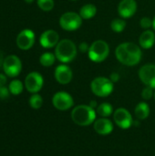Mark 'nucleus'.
<instances>
[{"instance_id":"obj_1","label":"nucleus","mask_w":155,"mask_h":156,"mask_svg":"<svg viewBox=\"0 0 155 156\" xmlns=\"http://www.w3.org/2000/svg\"><path fill=\"white\" fill-rule=\"evenodd\" d=\"M115 56L122 64L132 67L141 61L143 52L139 45L132 42H124L116 48Z\"/></svg>"},{"instance_id":"obj_2","label":"nucleus","mask_w":155,"mask_h":156,"mask_svg":"<svg viewBox=\"0 0 155 156\" xmlns=\"http://www.w3.org/2000/svg\"><path fill=\"white\" fill-rule=\"evenodd\" d=\"M78 54V48L70 39L59 40L55 48V56L57 59L64 64L69 63L75 59Z\"/></svg>"},{"instance_id":"obj_3","label":"nucleus","mask_w":155,"mask_h":156,"mask_svg":"<svg viewBox=\"0 0 155 156\" xmlns=\"http://www.w3.org/2000/svg\"><path fill=\"white\" fill-rule=\"evenodd\" d=\"M71 119L79 126H89L95 122L96 111L90 105H78L71 112Z\"/></svg>"},{"instance_id":"obj_4","label":"nucleus","mask_w":155,"mask_h":156,"mask_svg":"<svg viewBox=\"0 0 155 156\" xmlns=\"http://www.w3.org/2000/svg\"><path fill=\"white\" fill-rule=\"evenodd\" d=\"M110 54V47L109 44L101 39L96 40L90 44L88 56L90 59L95 63H100L104 61Z\"/></svg>"},{"instance_id":"obj_5","label":"nucleus","mask_w":155,"mask_h":156,"mask_svg":"<svg viewBox=\"0 0 155 156\" xmlns=\"http://www.w3.org/2000/svg\"><path fill=\"white\" fill-rule=\"evenodd\" d=\"M90 89L93 94L98 97L110 96L114 89V83L106 77H97L90 83Z\"/></svg>"},{"instance_id":"obj_6","label":"nucleus","mask_w":155,"mask_h":156,"mask_svg":"<svg viewBox=\"0 0 155 156\" xmlns=\"http://www.w3.org/2000/svg\"><path fill=\"white\" fill-rule=\"evenodd\" d=\"M82 25V18L76 12H66L59 18V26L66 31H75Z\"/></svg>"},{"instance_id":"obj_7","label":"nucleus","mask_w":155,"mask_h":156,"mask_svg":"<svg viewBox=\"0 0 155 156\" xmlns=\"http://www.w3.org/2000/svg\"><path fill=\"white\" fill-rule=\"evenodd\" d=\"M3 69L8 77H16L22 69V62L16 55L7 56L3 62Z\"/></svg>"},{"instance_id":"obj_8","label":"nucleus","mask_w":155,"mask_h":156,"mask_svg":"<svg viewBox=\"0 0 155 156\" xmlns=\"http://www.w3.org/2000/svg\"><path fill=\"white\" fill-rule=\"evenodd\" d=\"M53 106L59 111H67L72 108L74 101L72 96L66 91H58L52 98Z\"/></svg>"},{"instance_id":"obj_9","label":"nucleus","mask_w":155,"mask_h":156,"mask_svg":"<svg viewBox=\"0 0 155 156\" xmlns=\"http://www.w3.org/2000/svg\"><path fill=\"white\" fill-rule=\"evenodd\" d=\"M44 80L40 73L37 71L30 72L25 80V87L30 93H37L43 87Z\"/></svg>"},{"instance_id":"obj_10","label":"nucleus","mask_w":155,"mask_h":156,"mask_svg":"<svg viewBox=\"0 0 155 156\" xmlns=\"http://www.w3.org/2000/svg\"><path fill=\"white\" fill-rule=\"evenodd\" d=\"M113 120L115 123L123 130L129 129L133 123L132 114L124 108H119L113 112Z\"/></svg>"},{"instance_id":"obj_11","label":"nucleus","mask_w":155,"mask_h":156,"mask_svg":"<svg viewBox=\"0 0 155 156\" xmlns=\"http://www.w3.org/2000/svg\"><path fill=\"white\" fill-rule=\"evenodd\" d=\"M139 78L142 82L148 87L155 89V65L154 64H145L143 65L139 72Z\"/></svg>"},{"instance_id":"obj_12","label":"nucleus","mask_w":155,"mask_h":156,"mask_svg":"<svg viewBox=\"0 0 155 156\" xmlns=\"http://www.w3.org/2000/svg\"><path fill=\"white\" fill-rule=\"evenodd\" d=\"M35 43V33L28 28L23 29L16 37V46L22 50L30 49Z\"/></svg>"},{"instance_id":"obj_13","label":"nucleus","mask_w":155,"mask_h":156,"mask_svg":"<svg viewBox=\"0 0 155 156\" xmlns=\"http://www.w3.org/2000/svg\"><path fill=\"white\" fill-rule=\"evenodd\" d=\"M137 11V3L135 0H121L118 5V13L122 18H130Z\"/></svg>"},{"instance_id":"obj_14","label":"nucleus","mask_w":155,"mask_h":156,"mask_svg":"<svg viewBox=\"0 0 155 156\" xmlns=\"http://www.w3.org/2000/svg\"><path fill=\"white\" fill-rule=\"evenodd\" d=\"M59 42V36L57 31L48 29L44 31L40 37H39V43L44 48H51L58 45Z\"/></svg>"},{"instance_id":"obj_15","label":"nucleus","mask_w":155,"mask_h":156,"mask_svg":"<svg viewBox=\"0 0 155 156\" xmlns=\"http://www.w3.org/2000/svg\"><path fill=\"white\" fill-rule=\"evenodd\" d=\"M72 78H73V72L69 66L65 64H61L56 68L55 79L59 84L62 85L69 84L72 80Z\"/></svg>"},{"instance_id":"obj_16","label":"nucleus","mask_w":155,"mask_h":156,"mask_svg":"<svg viewBox=\"0 0 155 156\" xmlns=\"http://www.w3.org/2000/svg\"><path fill=\"white\" fill-rule=\"evenodd\" d=\"M94 131L100 135H108L113 131V123L107 118H100L93 122Z\"/></svg>"},{"instance_id":"obj_17","label":"nucleus","mask_w":155,"mask_h":156,"mask_svg":"<svg viewBox=\"0 0 155 156\" xmlns=\"http://www.w3.org/2000/svg\"><path fill=\"white\" fill-rule=\"evenodd\" d=\"M155 43V34L153 30L147 29L144 30L140 37H139V44L142 48L149 49L153 47Z\"/></svg>"},{"instance_id":"obj_18","label":"nucleus","mask_w":155,"mask_h":156,"mask_svg":"<svg viewBox=\"0 0 155 156\" xmlns=\"http://www.w3.org/2000/svg\"><path fill=\"white\" fill-rule=\"evenodd\" d=\"M79 14L82 19H91L97 14V7L93 4H86L79 9Z\"/></svg>"},{"instance_id":"obj_19","label":"nucleus","mask_w":155,"mask_h":156,"mask_svg":"<svg viewBox=\"0 0 155 156\" xmlns=\"http://www.w3.org/2000/svg\"><path fill=\"white\" fill-rule=\"evenodd\" d=\"M134 113L138 120H145L150 115V107L146 102H139L135 107Z\"/></svg>"},{"instance_id":"obj_20","label":"nucleus","mask_w":155,"mask_h":156,"mask_svg":"<svg viewBox=\"0 0 155 156\" xmlns=\"http://www.w3.org/2000/svg\"><path fill=\"white\" fill-rule=\"evenodd\" d=\"M96 112L103 118H107L109 116H111L113 113V108L112 105L108 103V102H103L100 103L96 110Z\"/></svg>"},{"instance_id":"obj_21","label":"nucleus","mask_w":155,"mask_h":156,"mask_svg":"<svg viewBox=\"0 0 155 156\" xmlns=\"http://www.w3.org/2000/svg\"><path fill=\"white\" fill-rule=\"evenodd\" d=\"M56 58H56L55 54H53L51 52H45L40 56L39 62L44 67H50L55 63Z\"/></svg>"},{"instance_id":"obj_22","label":"nucleus","mask_w":155,"mask_h":156,"mask_svg":"<svg viewBox=\"0 0 155 156\" xmlns=\"http://www.w3.org/2000/svg\"><path fill=\"white\" fill-rule=\"evenodd\" d=\"M8 89H9L10 93H12L13 95H19L20 93H22L24 86H23V83L20 80H14L9 83Z\"/></svg>"},{"instance_id":"obj_23","label":"nucleus","mask_w":155,"mask_h":156,"mask_svg":"<svg viewBox=\"0 0 155 156\" xmlns=\"http://www.w3.org/2000/svg\"><path fill=\"white\" fill-rule=\"evenodd\" d=\"M126 27V22L122 18H115L111 23V28L116 33H121L124 30Z\"/></svg>"},{"instance_id":"obj_24","label":"nucleus","mask_w":155,"mask_h":156,"mask_svg":"<svg viewBox=\"0 0 155 156\" xmlns=\"http://www.w3.org/2000/svg\"><path fill=\"white\" fill-rule=\"evenodd\" d=\"M42 104H43V99H42V97L39 94L34 93L30 97V99H29V105H30L31 108H33L35 110H37V109L41 108Z\"/></svg>"},{"instance_id":"obj_25","label":"nucleus","mask_w":155,"mask_h":156,"mask_svg":"<svg viewBox=\"0 0 155 156\" xmlns=\"http://www.w3.org/2000/svg\"><path fill=\"white\" fill-rule=\"evenodd\" d=\"M38 7L43 11H50L54 7V0H37Z\"/></svg>"},{"instance_id":"obj_26","label":"nucleus","mask_w":155,"mask_h":156,"mask_svg":"<svg viewBox=\"0 0 155 156\" xmlns=\"http://www.w3.org/2000/svg\"><path fill=\"white\" fill-rule=\"evenodd\" d=\"M153 96H154L153 89L151 88V87L146 86V87L143 90V91H142V97H143V100H146V101L151 100Z\"/></svg>"},{"instance_id":"obj_27","label":"nucleus","mask_w":155,"mask_h":156,"mask_svg":"<svg viewBox=\"0 0 155 156\" xmlns=\"http://www.w3.org/2000/svg\"><path fill=\"white\" fill-rule=\"evenodd\" d=\"M140 25H141V27H142L143 29L147 30V29L153 27V20H152L150 17L144 16V17H143V18L141 19Z\"/></svg>"},{"instance_id":"obj_28","label":"nucleus","mask_w":155,"mask_h":156,"mask_svg":"<svg viewBox=\"0 0 155 156\" xmlns=\"http://www.w3.org/2000/svg\"><path fill=\"white\" fill-rule=\"evenodd\" d=\"M9 89L5 86H0V100H5L9 97Z\"/></svg>"},{"instance_id":"obj_29","label":"nucleus","mask_w":155,"mask_h":156,"mask_svg":"<svg viewBox=\"0 0 155 156\" xmlns=\"http://www.w3.org/2000/svg\"><path fill=\"white\" fill-rule=\"evenodd\" d=\"M79 50L82 53H86L89 51V48H90V46L86 43V42H81L79 46Z\"/></svg>"},{"instance_id":"obj_30","label":"nucleus","mask_w":155,"mask_h":156,"mask_svg":"<svg viewBox=\"0 0 155 156\" xmlns=\"http://www.w3.org/2000/svg\"><path fill=\"white\" fill-rule=\"evenodd\" d=\"M110 80L114 83V82H117L119 80H120V76H119V74L118 73H116V72H113V73H111V76H110Z\"/></svg>"},{"instance_id":"obj_31","label":"nucleus","mask_w":155,"mask_h":156,"mask_svg":"<svg viewBox=\"0 0 155 156\" xmlns=\"http://www.w3.org/2000/svg\"><path fill=\"white\" fill-rule=\"evenodd\" d=\"M6 83V77L3 74H0V86H5Z\"/></svg>"},{"instance_id":"obj_32","label":"nucleus","mask_w":155,"mask_h":156,"mask_svg":"<svg viewBox=\"0 0 155 156\" xmlns=\"http://www.w3.org/2000/svg\"><path fill=\"white\" fill-rule=\"evenodd\" d=\"M89 105H90V107H92L93 109H95L96 107H98V106H97V102H96V101H92Z\"/></svg>"},{"instance_id":"obj_33","label":"nucleus","mask_w":155,"mask_h":156,"mask_svg":"<svg viewBox=\"0 0 155 156\" xmlns=\"http://www.w3.org/2000/svg\"><path fill=\"white\" fill-rule=\"evenodd\" d=\"M3 53L0 51V66H3V62H4V59H3Z\"/></svg>"},{"instance_id":"obj_34","label":"nucleus","mask_w":155,"mask_h":156,"mask_svg":"<svg viewBox=\"0 0 155 156\" xmlns=\"http://www.w3.org/2000/svg\"><path fill=\"white\" fill-rule=\"evenodd\" d=\"M153 28L154 29V31H155V16H154V18L153 19Z\"/></svg>"},{"instance_id":"obj_35","label":"nucleus","mask_w":155,"mask_h":156,"mask_svg":"<svg viewBox=\"0 0 155 156\" xmlns=\"http://www.w3.org/2000/svg\"><path fill=\"white\" fill-rule=\"evenodd\" d=\"M35 0H25V2H26V3H28V4H30V3H33Z\"/></svg>"},{"instance_id":"obj_36","label":"nucleus","mask_w":155,"mask_h":156,"mask_svg":"<svg viewBox=\"0 0 155 156\" xmlns=\"http://www.w3.org/2000/svg\"><path fill=\"white\" fill-rule=\"evenodd\" d=\"M70 1H76V0H70Z\"/></svg>"},{"instance_id":"obj_37","label":"nucleus","mask_w":155,"mask_h":156,"mask_svg":"<svg viewBox=\"0 0 155 156\" xmlns=\"http://www.w3.org/2000/svg\"><path fill=\"white\" fill-rule=\"evenodd\" d=\"M154 100H155V92H154Z\"/></svg>"}]
</instances>
